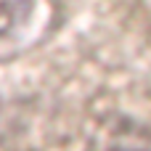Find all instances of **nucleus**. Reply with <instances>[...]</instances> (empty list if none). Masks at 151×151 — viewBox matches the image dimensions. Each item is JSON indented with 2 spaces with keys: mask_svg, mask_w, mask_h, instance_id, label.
Returning a JSON list of instances; mask_svg holds the SVG:
<instances>
[{
  "mask_svg": "<svg viewBox=\"0 0 151 151\" xmlns=\"http://www.w3.org/2000/svg\"><path fill=\"white\" fill-rule=\"evenodd\" d=\"M24 5H29V0H0V35H5L13 27Z\"/></svg>",
  "mask_w": 151,
  "mask_h": 151,
  "instance_id": "f257e3e1",
  "label": "nucleus"
}]
</instances>
